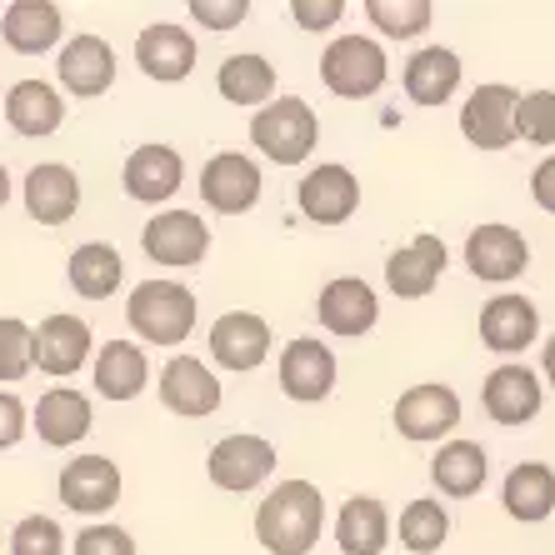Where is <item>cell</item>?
<instances>
[{
  "label": "cell",
  "instance_id": "obj_26",
  "mask_svg": "<svg viewBox=\"0 0 555 555\" xmlns=\"http://www.w3.org/2000/svg\"><path fill=\"white\" fill-rule=\"evenodd\" d=\"M440 271H446V241L440 235H415L411 246H401L386 260V285H390V296L421 300L436 291Z\"/></svg>",
  "mask_w": 555,
  "mask_h": 555
},
{
  "label": "cell",
  "instance_id": "obj_33",
  "mask_svg": "<svg viewBox=\"0 0 555 555\" xmlns=\"http://www.w3.org/2000/svg\"><path fill=\"white\" fill-rule=\"evenodd\" d=\"M336 541L346 555H380L390 541V516L375 495H350L336 516Z\"/></svg>",
  "mask_w": 555,
  "mask_h": 555
},
{
  "label": "cell",
  "instance_id": "obj_32",
  "mask_svg": "<svg viewBox=\"0 0 555 555\" xmlns=\"http://www.w3.org/2000/svg\"><path fill=\"white\" fill-rule=\"evenodd\" d=\"M461 91V55L446 46H426L405 61V95L415 105H446Z\"/></svg>",
  "mask_w": 555,
  "mask_h": 555
},
{
  "label": "cell",
  "instance_id": "obj_42",
  "mask_svg": "<svg viewBox=\"0 0 555 555\" xmlns=\"http://www.w3.org/2000/svg\"><path fill=\"white\" fill-rule=\"evenodd\" d=\"M26 430H30V411L21 405V396H15V390H0V451H15Z\"/></svg>",
  "mask_w": 555,
  "mask_h": 555
},
{
  "label": "cell",
  "instance_id": "obj_16",
  "mask_svg": "<svg viewBox=\"0 0 555 555\" xmlns=\"http://www.w3.org/2000/svg\"><path fill=\"white\" fill-rule=\"evenodd\" d=\"M160 405L170 415H185V421H201V415L220 411V380L206 361L195 356H170L160 365Z\"/></svg>",
  "mask_w": 555,
  "mask_h": 555
},
{
  "label": "cell",
  "instance_id": "obj_34",
  "mask_svg": "<svg viewBox=\"0 0 555 555\" xmlns=\"http://www.w3.org/2000/svg\"><path fill=\"white\" fill-rule=\"evenodd\" d=\"M216 91L225 95L231 105H271L275 95V65L266 55H225L220 61V76H216Z\"/></svg>",
  "mask_w": 555,
  "mask_h": 555
},
{
  "label": "cell",
  "instance_id": "obj_10",
  "mask_svg": "<svg viewBox=\"0 0 555 555\" xmlns=\"http://www.w3.org/2000/svg\"><path fill=\"white\" fill-rule=\"evenodd\" d=\"M480 405H486V415H491L495 426H526V421L541 415L545 386H541V375L520 361L495 365L486 375V386H480Z\"/></svg>",
  "mask_w": 555,
  "mask_h": 555
},
{
  "label": "cell",
  "instance_id": "obj_36",
  "mask_svg": "<svg viewBox=\"0 0 555 555\" xmlns=\"http://www.w3.org/2000/svg\"><path fill=\"white\" fill-rule=\"evenodd\" d=\"M365 15H371V26L380 30V36L415 40L436 21V5H430V0H365Z\"/></svg>",
  "mask_w": 555,
  "mask_h": 555
},
{
  "label": "cell",
  "instance_id": "obj_45",
  "mask_svg": "<svg viewBox=\"0 0 555 555\" xmlns=\"http://www.w3.org/2000/svg\"><path fill=\"white\" fill-rule=\"evenodd\" d=\"M541 365H545V380H551V386H555V336L545 340V361H541Z\"/></svg>",
  "mask_w": 555,
  "mask_h": 555
},
{
  "label": "cell",
  "instance_id": "obj_28",
  "mask_svg": "<svg viewBox=\"0 0 555 555\" xmlns=\"http://www.w3.org/2000/svg\"><path fill=\"white\" fill-rule=\"evenodd\" d=\"M65 281L80 300H111L126 281V256L105 241H86V246L70 250V266H65Z\"/></svg>",
  "mask_w": 555,
  "mask_h": 555
},
{
  "label": "cell",
  "instance_id": "obj_38",
  "mask_svg": "<svg viewBox=\"0 0 555 555\" xmlns=\"http://www.w3.org/2000/svg\"><path fill=\"white\" fill-rule=\"evenodd\" d=\"M516 141L555 145V91H530L516 101Z\"/></svg>",
  "mask_w": 555,
  "mask_h": 555
},
{
  "label": "cell",
  "instance_id": "obj_27",
  "mask_svg": "<svg viewBox=\"0 0 555 555\" xmlns=\"http://www.w3.org/2000/svg\"><path fill=\"white\" fill-rule=\"evenodd\" d=\"M0 36H5V46H11L15 55L55 51L65 36L61 5H51V0H15V5H5V15H0Z\"/></svg>",
  "mask_w": 555,
  "mask_h": 555
},
{
  "label": "cell",
  "instance_id": "obj_9",
  "mask_svg": "<svg viewBox=\"0 0 555 555\" xmlns=\"http://www.w3.org/2000/svg\"><path fill=\"white\" fill-rule=\"evenodd\" d=\"M55 495L76 516H105L120 501V465L105 461V455H76V461L61 465Z\"/></svg>",
  "mask_w": 555,
  "mask_h": 555
},
{
  "label": "cell",
  "instance_id": "obj_14",
  "mask_svg": "<svg viewBox=\"0 0 555 555\" xmlns=\"http://www.w3.org/2000/svg\"><path fill=\"white\" fill-rule=\"evenodd\" d=\"M516 101L520 95L511 86H476L470 101L461 105V135L476 151H505L516 145Z\"/></svg>",
  "mask_w": 555,
  "mask_h": 555
},
{
  "label": "cell",
  "instance_id": "obj_17",
  "mask_svg": "<svg viewBox=\"0 0 555 555\" xmlns=\"http://www.w3.org/2000/svg\"><path fill=\"white\" fill-rule=\"evenodd\" d=\"M185 181V160L176 145H135V151L126 155V170H120V185H126L130 201H141V206H160V201H170V195L181 191Z\"/></svg>",
  "mask_w": 555,
  "mask_h": 555
},
{
  "label": "cell",
  "instance_id": "obj_4",
  "mask_svg": "<svg viewBox=\"0 0 555 555\" xmlns=\"http://www.w3.org/2000/svg\"><path fill=\"white\" fill-rule=\"evenodd\" d=\"M386 76H390V61L371 36H336L321 55L325 91L340 95V101H365V95H375L386 86Z\"/></svg>",
  "mask_w": 555,
  "mask_h": 555
},
{
  "label": "cell",
  "instance_id": "obj_40",
  "mask_svg": "<svg viewBox=\"0 0 555 555\" xmlns=\"http://www.w3.org/2000/svg\"><path fill=\"white\" fill-rule=\"evenodd\" d=\"M70 555H135V535L120 526H86L70 541Z\"/></svg>",
  "mask_w": 555,
  "mask_h": 555
},
{
  "label": "cell",
  "instance_id": "obj_46",
  "mask_svg": "<svg viewBox=\"0 0 555 555\" xmlns=\"http://www.w3.org/2000/svg\"><path fill=\"white\" fill-rule=\"evenodd\" d=\"M5 201H11V170L0 166V210H5Z\"/></svg>",
  "mask_w": 555,
  "mask_h": 555
},
{
  "label": "cell",
  "instance_id": "obj_35",
  "mask_svg": "<svg viewBox=\"0 0 555 555\" xmlns=\"http://www.w3.org/2000/svg\"><path fill=\"white\" fill-rule=\"evenodd\" d=\"M451 535V516L440 501H411L401 511V545L415 555H436Z\"/></svg>",
  "mask_w": 555,
  "mask_h": 555
},
{
  "label": "cell",
  "instance_id": "obj_2",
  "mask_svg": "<svg viewBox=\"0 0 555 555\" xmlns=\"http://www.w3.org/2000/svg\"><path fill=\"white\" fill-rule=\"evenodd\" d=\"M126 321L145 346H185L195 331V296L181 281H141L126 300Z\"/></svg>",
  "mask_w": 555,
  "mask_h": 555
},
{
  "label": "cell",
  "instance_id": "obj_3",
  "mask_svg": "<svg viewBox=\"0 0 555 555\" xmlns=\"http://www.w3.org/2000/svg\"><path fill=\"white\" fill-rule=\"evenodd\" d=\"M315 141H321V120L300 95H281L250 116V145H260V155L275 166H300Z\"/></svg>",
  "mask_w": 555,
  "mask_h": 555
},
{
  "label": "cell",
  "instance_id": "obj_8",
  "mask_svg": "<svg viewBox=\"0 0 555 555\" xmlns=\"http://www.w3.org/2000/svg\"><path fill=\"white\" fill-rule=\"evenodd\" d=\"M201 201L216 216H246L260 201V166L241 151H220L201 166Z\"/></svg>",
  "mask_w": 555,
  "mask_h": 555
},
{
  "label": "cell",
  "instance_id": "obj_20",
  "mask_svg": "<svg viewBox=\"0 0 555 555\" xmlns=\"http://www.w3.org/2000/svg\"><path fill=\"white\" fill-rule=\"evenodd\" d=\"M281 390L300 405L325 401L336 390V356H331V346H321V340H310V336L291 340L281 350Z\"/></svg>",
  "mask_w": 555,
  "mask_h": 555
},
{
  "label": "cell",
  "instance_id": "obj_6",
  "mask_svg": "<svg viewBox=\"0 0 555 555\" xmlns=\"http://www.w3.org/2000/svg\"><path fill=\"white\" fill-rule=\"evenodd\" d=\"M141 246L155 266H176V271H191L201 266L210 250V225L195 210H160V216L145 220Z\"/></svg>",
  "mask_w": 555,
  "mask_h": 555
},
{
  "label": "cell",
  "instance_id": "obj_39",
  "mask_svg": "<svg viewBox=\"0 0 555 555\" xmlns=\"http://www.w3.org/2000/svg\"><path fill=\"white\" fill-rule=\"evenodd\" d=\"M5 545H11V555H65V530L51 516H26Z\"/></svg>",
  "mask_w": 555,
  "mask_h": 555
},
{
  "label": "cell",
  "instance_id": "obj_11",
  "mask_svg": "<svg viewBox=\"0 0 555 555\" xmlns=\"http://www.w3.org/2000/svg\"><path fill=\"white\" fill-rule=\"evenodd\" d=\"M55 76H61V91H70L76 101H95L116 86V51L111 40L80 30L61 46V61H55Z\"/></svg>",
  "mask_w": 555,
  "mask_h": 555
},
{
  "label": "cell",
  "instance_id": "obj_13",
  "mask_svg": "<svg viewBox=\"0 0 555 555\" xmlns=\"http://www.w3.org/2000/svg\"><path fill=\"white\" fill-rule=\"evenodd\" d=\"M271 356V325L260 321L256 310H225L216 325H210V361L220 371H260Z\"/></svg>",
  "mask_w": 555,
  "mask_h": 555
},
{
  "label": "cell",
  "instance_id": "obj_19",
  "mask_svg": "<svg viewBox=\"0 0 555 555\" xmlns=\"http://www.w3.org/2000/svg\"><path fill=\"white\" fill-rule=\"evenodd\" d=\"M315 321L331 331V336H365L375 321H380V300H375V285H365L361 275H336V281L321 291L315 300Z\"/></svg>",
  "mask_w": 555,
  "mask_h": 555
},
{
  "label": "cell",
  "instance_id": "obj_5",
  "mask_svg": "<svg viewBox=\"0 0 555 555\" xmlns=\"http://www.w3.org/2000/svg\"><path fill=\"white\" fill-rule=\"evenodd\" d=\"M275 470V446L266 436H250V430H235V436L216 440L206 455V476L210 486L231 495H246L256 486H266Z\"/></svg>",
  "mask_w": 555,
  "mask_h": 555
},
{
  "label": "cell",
  "instance_id": "obj_1",
  "mask_svg": "<svg viewBox=\"0 0 555 555\" xmlns=\"http://www.w3.org/2000/svg\"><path fill=\"white\" fill-rule=\"evenodd\" d=\"M325 530V501L310 480H281L256 505V541L271 555H310Z\"/></svg>",
  "mask_w": 555,
  "mask_h": 555
},
{
  "label": "cell",
  "instance_id": "obj_41",
  "mask_svg": "<svg viewBox=\"0 0 555 555\" xmlns=\"http://www.w3.org/2000/svg\"><path fill=\"white\" fill-rule=\"evenodd\" d=\"M191 15L206 30H235L250 15L246 0H191Z\"/></svg>",
  "mask_w": 555,
  "mask_h": 555
},
{
  "label": "cell",
  "instance_id": "obj_43",
  "mask_svg": "<svg viewBox=\"0 0 555 555\" xmlns=\"http://www.w3.org/2000/svg\"><path fill=\"white\" fill-rule=\"evenodd\" d=\"M340 0H291V15H296L300 30H331L340 21Z\"/></svg>",
  "mask_w": 555,
  "mask_h": 555
},
{
  "label": "cell",
  "instance_id": "obj_23",
  "mask_svg": "<svg viewBox=\"0 0 555 555\" xmlns=\"http://www.w3.org/2000/svg\"><path fill=\"white\" fill-rule=\"evenodd\" d=\"M91 426H95L91 401H86L80 390H70V386H51L36 401V411H30V430H36L46 446H55V451L80 446V440L91 436Z\"/></svg>",
  "mask_w": 555,
  "mask_h": 555
},
{
  "label": "cell",
  "instance_id": "obj_25",
  "mask_svg": "<svg viewBox=\"0 0 555 555\" xmlns=\"http://www.w3.org/2000/svg\"><path fill=\"white\" fill-rule=\"evenodd\" d=\"M541 336V310L526 296H495L480 310V340L486 350H501V356H520L526 346H535Z\"/></svg>",
  "mask_w": 555,
  "mask_h": 555
},
{
  "label": "cell",
  "instance_id": "obj_30",
  "mask_svg": "<svg viewBox=\"0 0 555 555\" xmlns=\"http://www.w3.org/2000/svg\"><path fill=\"white\" fill-rule=\"evenodd\" d=\"M486 476H491V461H486V451H480L476 440H446V446L436 451V461H430L436 491L451 495V501H470V495H480Z\"/></svg>",
  "mask_w": 555,
  "mask_h": 555
},
{
  "label": "cell",
  "instance_id": "obj_37",
  "mask_svg": "<svg viewBox=\"0 0 555 555\" xmlns=\"http://www.w3.org/2000/svg\"><path fill=\"white\" fill-rule=\"evenodd\" d=\"M36 371L30 361V325L15 315H0V386H15Z\"/></svg>",
  "mask_w": 555,
  "mask_h": 555
},
{
  "label": "cell",
  "instance_id": "obj_24",
  "mask_svg": "<svg viewBox=\"0 0 555 555\" xmlns=\"http://www.w3.org/2000/svg\"><path fill=\"white\" fill-rule=\"evenodd\" d=\"M5 126L26 141H40V135H55L65 126V95L55 91L51 80H15L5 91Z\"/></svg>",
  "mask_w": 555,
  "mask_h": 555
},
{
  "label": "cell",
  "instance_id": "obj_44",
  "mask_svg": "<svg viewBox=\"0 0 555 555\" xmlns=\"http://www.w3.org/2000/svg\"><path fill=\"white\" fill-rule=\"evenodd\" d=\"M530 195H535V206H541L545 216H555V155H545L541 166H535V176H530Z\"/></svg>",
  "mask_w": 555,
  "mask_h": 555
},
{
  "label": "cell",
  "instance_id": "obj_15",
  "mask_svg": "<svg viewBox=\"0 0 555 555\" xmlns=\"http://www.w3.org/2000/svg\"><path fill=\"white\" fill-rule=\"evenodd\" d=\"M91 350H95V336L80 315H46L30 331V361H36V371L61 375V380L91 361Z\"/></svg>",
  "mask_w": 555,
  "mask_h": 555
},
{
  "label": "cell",
  "instance_id": "obj_22",
  "mask_svg": "<svg viewBox=\"0 0 555 555\" xmlns=\"http://www.w3.org/2000/svg\"><path fill=\"white\" fill-rule=\"evenodd\" d=\"M21 195H26L30 220H40V225H65V220L80 210V176L70 166H61V160H40V166L26 170Z\"/></svg>",
  "mask_w": 555,
  "mask_h": 555
},
{
  "label": "cell",
  "instance_id": "obj_7",
  "mask_svg": "<svg viewBox=\"0 0 555 555\" xmlns=\"http://www.w3.org/2000/svg\"><path fill=\"white\" fill-rule=\"evenodd\" d=\"M465 266H470V275H476V281L511 285V281H520V275H526L530 246H526V235H520L516 225L491 220V225H476V231L465 235Z\"/></svg>",
  "mask_w": 555,
  "mask_h": 555
},
{
  "label": "cell",
  "instance_id": "obj_21",
  "mask_svg": "<svg viewBox=\"0 0 555 555\" xmlns=\"http://www.w3.org/2000/svg\"><path fill=\"white\" fill-rule=\"evenodd\" d=\"M135 65L160 86H176V80H185L195 70V36L185 26L155 21V26H145L135 36Z\"/></svg>",
  "mask_w": 555,
  "mask_h": 555
},
{
  "label": "cell",
  "instance_id": "obj_12",
  "mask_svg": "<svg viewBox=\"0 0 555 555\" xmlns=\"http://www.w3.org/2000/svg\"><path fill=\"white\" fill-rule=\"evenodd\" d=\"M455 426H461V396H455L451 386H440V380L411 386L401 401H396V430H401L405 440H415V446L446 440Z\"/></svg>",
  "mask_w": 555,
  "mask_h": 555
},
{
  "label": "cell",
  "instance_id": "obj_29",
  "mask_svg": "<svg viewBox=\"0 0 555 555\" xmlns=\"http://www.w3.org/2000/svg\"><path fill=\"white\" fill-rule=\"evenodd\" d=\"M95 390H101L105 401H135L145 386H151V361H145L141 346H130V340H105L95 350Z\"/></svg>",
  "mask_w": 555,
  "mask_h": 555
},
{
  "label": "cell",
  "instance_id": "obj_31",
  "mask_svg": "<svg viewBox=\"0 0 555 555\" xmlns=\"http://www.w3.org/2000/svg\"><path fill=\"white\" fill-rule=\"evenodd\" d=\"M501 505H505V516L520 520V526H541L555 511V470L541 461L516 465L501 486Z\"/></svg>",
  "mask_w": 555,
  "mask_h": 555
},
{
  "label": "cell",
  "instance_id": "obj_18",
  "mask_svg": "<svg viewBox=\"0 0 555 555\" xmlns=\"http://www.w3.org/2000/svg\"><path fill=\"white\" fill-rule=\"evenodd\" d=\"M296 206L310 225H340V220H350L356 206H361V181L346 166H315L296 185Z\"/></svg>",
  "mask_w": 555,
  "mask_h": 555
}]
</instances>
